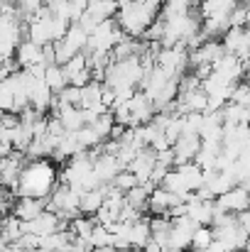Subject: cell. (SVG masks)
Instances as JSON below:
<instances>
[{"mask_svg": "<svg viewBox=\"0 0 250 252\" xmlns=\"http://www.w3.org/2000/svg\"><path fill=\"white\" fill-rule=\"evenodd\" d=\"M57 184H59V174H57V167L49 159L27 162L22 167L15 193L20 198H49L52 191L57 189Z\"/></svg>", "mask_w": 250, "mask_h": 252, "instance_id": "6da1fadb", "label": "cell"}, {"mask_svg": "<svg viewBox=\"0 0 250 252\" xmlns=\"http://www.w3.org/2000/svg\"><path fill=\"white\" fill-rule=\"evenodd\" d=\"M160 10H162V0H133L118 10L115 22L128 37L143 39L147 27L160 17Z\"/></svg>", "mask_w": 250, "mask_h": 252, "instance_id": "7a4b0ae2", "label": "cell"}, {"mask_svg": "<svg viewBox=\"0 0 250 252\" xmlns=\"http://www.w3.org/2000/svg\"><path fill=\"white\" fill-rule=\"evenodd\" d=\"M123 34L125 32L118 27L115 20H106L88 34V44H86L83 54H110L113 47L123 39Z\"/></svg>", "mask_w": 250, "mask_h": 252, "instance_id": "3957f363", "label": "cell"}, {"mask_svg": "<svg viewBox=\"0 0 250 252\" xmlns=\"http://www.w3.org/2000/svg\"><path fill=\"white\" fill-rule=\"evenodd\" d=\"M250 208V189L248 186H233L231 191H226L223 196L216 198V211L221 213H233L238 216L241 211Z\"/></svg>", "mask_w": 250, "mask_h": 252, "instance_id": "277c9868", "label": "cell"}, {"mask_svg": "<svg viewBox=\"0 0 250 252\" xmlns=\"http://www.w3.org/2000/svg\"><path fill=\"white\" fill-rule=\"evenodd\" d=\"M69 225H67V220H62L54 211H44L39 218H35V220H30V223H25V233H32V235H37V238H47V235H54V233H59V230H67Z\"/></svg>", "mask_w": 250, "mask_h": 252, "instance_id": "5b68a950", "label": "cell"}, {"mask_svg": "<svg viewBox=\"0 0 250 252\" xmlns=\"http://www.w3.org/2000/svg\"><path fill=\"white\" fill-rule=\"evenodd\" d=\"M155 164H157V152L147 147V150H143V152H140V155L130 162L128 171L138 179V184H140V186H145V184H152L150 179H152Z\"/></svg>", "mask_w": 250, "mask_h": 252, "instance_id": "8992f818", "label": "cell"}, {"mask_svg": "<svg viewBox=\"0 0 250 252\" xmlns=\"http://www.w3.org/2000/svg\"><path fill=\"white\" fill-rule=\"evenodd\" d=\"M201 150V137L199 135H181L174 145H172V152H174V167H181V164H189L196 159Z\"/></svg>", "mask_w": 250, "mask_h": 252, "instance_id": "52a82bcc", "label": "cell"}, {"mask_svg": "<svg viewBox=\"0 0 250 252\" xmlns=\"http://www.w3.org/2000/svg\"><path fill=\"white\" fill-rule=\"evenodd\" d=\"M186 216L196 223V225H211L214 216H216V201L209 198H199L196 193L186 201Z\"/></svg>", "mask_w": 250, "mask_h": 252, "instance_id": "ba28073f", "label": "cell"}, {"mask_svg": "<svg viewBox=\"0 0 250 252\" xmlns=\"http://www.w3.org/2000/svg\"><path fill=\"white\" fill-rule=\"evenodd\" d=\"M128 108H130V118H133V127L138 125H147L152 118H155V105L152 100L143 93V91H135V95L128 100Z\"/></svg>", "mask_w": 250, "mask_h": 252, "instance_id": "9c48e42d", "label": "cell"}, {"mask_svg": "<svg viewBox=\"0 0 250 252\" xmlns=\"http://www.w3.org/2000/svg\"><path fill=\"white\" fill-rule=\"evenodd\" d=\"M184 201L177 196V193H172V191H167L162 186H157V189H152V193H150V206H147V211L152 213V216H169L177 206H181Z\"/></svg>", "mask_w": 250, "mask_h": 252, "instance_id": "30bf717a", "label": "cell"}, {"mask_svg": "<svg viewBox=\"0 0 250 252\" xmlns=\"http://www.w3.org/2000/svg\"><path fill=\"white\" fill-rule=\"evenodd\" d=\"M44 211H47V198H17L12 203V216L20 218L22 223L39 218Z\"/></svg>", "mask_w": 250, "mask_h": 252, "instance_id": "8fae6325", "label": "cell"}, {"mask_svg": "<svg viewBox=\"0 0 250 252\" xmlns=\"http://www.w3.org/2000/svg\"><path fill=\"white\" fill-rule=\"evenodd\" d=\"M52 113H54V118L62 120V125H64L67 132H76V130L86 127L83 108H76V105H54Z\"/></svg>", "mask_w": 250, "mask_h": 252, "instance_id": "7c38bea8", "label": "cell"}, {"mask_svg": "<svg viewBox=\"0 0 250 252\" xmlns=\"http://www.w3.org/2000/svg\"><path fill=\"white\" fill-rule=\"evenodd\" d=\"M81 108L83 110H96L106 113L108 108L103 105V81H88L81 88Z\"/></svg>", "mask_w": 250, "mask_h": 252, "instance_id": "4fadbf2b", "label": "cell"}, {"mask_svg": "<svg viewBox=\"0 0 250 252\" xmlns=\"http://www.w3.org/2000/svg\"><path fill=\"white\" fill-rule=\"evenodd\" d=\"M15 62L20 69H30L35 64H42V47L30 42V39H22L17 52H15Z\"/></svg>", "mask_w": 250, "mask_h": 252, "instance_id": "5bb4252c", "label": "cell"}, {"mask_svg": "<svg viewBox=\"0 0 250 252\" xmlns=\"http://www.w3.org/2000/svg\"><path fill=\"white\" fill-rule=\"evenodd\" d=\"M152 189H157L155 184H145V186H133L128 193H125V203L130 206V208H135L138 213H145L147 211V206H150V193H152Z\"/></svg>", "mask_w": 250, "mask_h": 252, "instance_id": "9a60e30c", "label": "cell"}, {"mask_svg": "<svg viewBox=\"0 0 250 252\" xmlns=\"http://www.w3.org/2000/svg\"><path fill=\"white\" fill-rule=\"evenodd\" d=\"M106 201V186H98V189H91V191H83L81 201H79V211L81 216H96L101 211Z\"/></svg>", "mask_w": 250, "mask_h": 252, "instance_id": "2e32d148", "label": "cell"}, {"mask_svg": "<svg viewBox=\"0 0 250 252\" xmlns=\"http://www.w3.org/2000/svg\"><path fill=\"white\" fill-rule=\"evenodd\" d=\"M86 15H91L96 22L115 20V15H118V2H115V0H88Z\"/></svg>", "mask_w": 250, "mask_h": 252, "instance_id": "e0dca14e", "label": "cell"}, {"mask_svg": "<svg viewBox=\"0 0 250 252\" xmlns=\"http://www.w3.org/2000/svg\"><path fill=\"white\" fill-rule=\"evenodd\" d=\"M0 235H2V240L7 245H15L25 235V223L20 218H15V216H5L0 220Z\"/></svg>", "mask_w": 250, "mask_h": 252, "instance_id": "ac0fdd59", "label": "cell"}, {"mask_svg": "<svg viewBox=\"0 0 250 252\" xmlns=\"http://www.w3.org/2000/svg\"><path fill=\"white\" fill-rule=\"evenodd\" d=\"M44 84H47V88H49L54 95H59V93L69 86V79H67V74H64V69H62L59 64H52V66H47V71H44Z\"/></svg>", "mask_w": 250, "mask_h": 252, "instance_id": "d6986e66", "label": "cell"}, {"mask_svg": "<svg viewBox=\"0 0 250 252\" xmlns=\"http://www.w3.org/2000/svg\"><path fill=\"white\" fill-rule=\"evenodd\" d=\"M150 238H152V233H150V218H140L138 223L130 225V248L143 250Z\"/></svg>", "mask_w": 250, "mask_h": 252, "instance_id": "ffe728a7", "label": "cell"}, {"mask_svg": "<svg viewBox=\"0 0 250 252\" xmlns=\"http://www.w3.org/2000/svg\"><path fill=\"white\" fill-rule=\"evenodd\" d=\"M96 225H98V223H96V218H93V216H76L74 220H69V233H71L74 238L88 240Z\"/></svg>", "mask_w": 250, "mask_h": 252, "instance_id": "44dd1931", "label": "cell"}, {"mask_svg": "<svg viewBox=\"0 0 250 252\" xmlns=\"http://www.w3.org/2000/svg\"><path fill=\"white\" fill-rule=\"evenodd\" d=\"M88 245H91L93 252L108 250V248H113V233L108 228H103V225H96L93 233H91V238H88Z\"/></svg>", "mask_w": 250, "mask_h": 252, "instance_id": "7402d4cb", "label": "cell"}, {"mask_svg": "<svg viewBox=\"0 0 250 252\" xmlns=\"http://www.w3.org/2000/svg\"><path fill=\"white\" fill-rule=\"evenodd\" d=\"M214 240H216L214 228H211V225H199V228L194 230V235H191V250H194V252L206 250Z\"/></svg>", "mask_w": 250, "mask_h": 252, "instance_id": "603a6c76", "label": "cell"}, {"mask_svg": "<svg viewBox=\"0 0 250 252\" xmlns=\"http://www.w3.org/2000/svg\"><path fill=\"white\" fill-rule=\"evenodd\" d=\"M76 52H86V44H88V32L83 30L81 25H69L67 30V37H64Z\"/></svg>", "mask_w": 250, "mask_h": 252, "instance_id": "cb8c5ba5", "label": "cell"}, {"mask_svg": "<svg viewBox=\"0 0 250 252\" xmlns=\"http://www.w3.org/2000/svg\"><path fill=\"white\" fill-rule=\"evenodd\" d=\"M44 7L49 10V15H54V17H64V20L71 22V2H69V0H47Z\"/></svg>", "mask_w": 250, "mask_h": 252, "instance_id": "d4e9b609", "label": "cell"}, {"mask_svg": "<svg viewBox=\"0 0 250 252\" xmlns=\"http://www.w3.org/2000/svg\"><path fill=\"white\" fill-rule=\"evenodd\" d=\"M231 103H233V105H241V108H250V84L238 81V84L233 86Z\"/></svg>", "mask_w": 250, "mask_h": 252, "instance_id": "484cf974", "label": "cell"}, {"mask_svg": "<svg viewBox=\"0 0 250 252\" xmlns=\"http://www.w3.org/2000/svg\"><path fill=\"white\" fill-rule=\"evenodd\" d=\"M62 69H64V74H67V79L71 81V79H74L76 74H81L83 69H88V59H86V54H83V52H81V54H76L74 59H69V62H67L64 66H62Z\"/></svg>", "mask_w": 250, "mask_h": 252, "instance_id": "4316f807", "label": "cell"}, {"mask_svg": "<svg viewBox=\"0 0 250 252\" xmlns=\"http://www.w3.org/2000/svg\"><path fill=\"white\" fill-rule=\"evenodd\" d=\"M110 186H113L115 191H120V193H128L133 186H138V179H135V176H133L128 169H123V171H120V174L113 179V184H110Z\"/></svg>", "mask_w": 250, "mask_h": 252, "instance_id": "83f0119b", "label": "cell"}, {"mask_svg": "<svg viewBox=\"0 0 250 252\" xmlns=\"http://www.w3.org/2000/svg\"><path fill=\"white\" fill-rule=\"evenodd\" d=\"M236 220H238V225H241V228H243V230H246V233L250 235V208L241 211V213L236 216Z\"/></svg>", "mask_w": 250, "mask_h": 252, "instance_id": "f1b7e54d", "label": "cell"}, {"mask_svg": "<svg viewBox=\"0 0 250 252\" xmlns=\"http://www.w3.org/2000/svg\"><path fill=\"white\" fill-rule=\"evenodd\" d=\"M10 155H12V147L0 142V159H5V157H10Z\"/></svg>", "mask_w": 250, "mask_h": 252, "instance_id": "f546056e", "label": "cell"}, {"mask_svg": "<svg viewBox=\"0 0 250 252\" xmlns=\"http://www.w3.org/2000/svg\"><path fill=\"white\" fill-rule=\"evenodd\" d=\"M118 252H143V250H135V248H128V250H118Z\"/></svg>", "mask_w": 250, "mask_h": 252, "instance_id": "4dcf8cb0", "label": "cell"}, {"mask_svg": "<svg viewBox=\"0 0 250 252\" xmlns=\"http://www.w3.org/2000/svg\"><path fill=\"white\" fill-rule=\"evenodd\" d=\"M0 115H2V110H0Z\"/></svg>", "mask_w": 250, "mask_h": 252, "instance_id": "1f68e13d", "label": "cell"}, {"mask_svg": "<svg viewBox=\"0 0 250 252\" xmlns=\"http://www.w3.org/2000/svg\"><path fill=\"white\" fill-rule=\"evenodd\" d=\"M0 189H2V186H0Z\"/></svg>", "mask_w": 250, "mask_h": 252, "instance_id": "d6a6232c", "label": "cell"}, {"mask_svg": "<svg viewBox=\"0 0 250 252\" xmlns=\"http://www.w3.org/2000/svg\"><path fill=\"white\" fill-rule=\"evenodd\" d=\"M248 127H250V125H248Z\"/></svg>", "mask_w": 250, "mask_h": 252, "instance_id": "836d02e7", "label": "cell"}]
</instances>
